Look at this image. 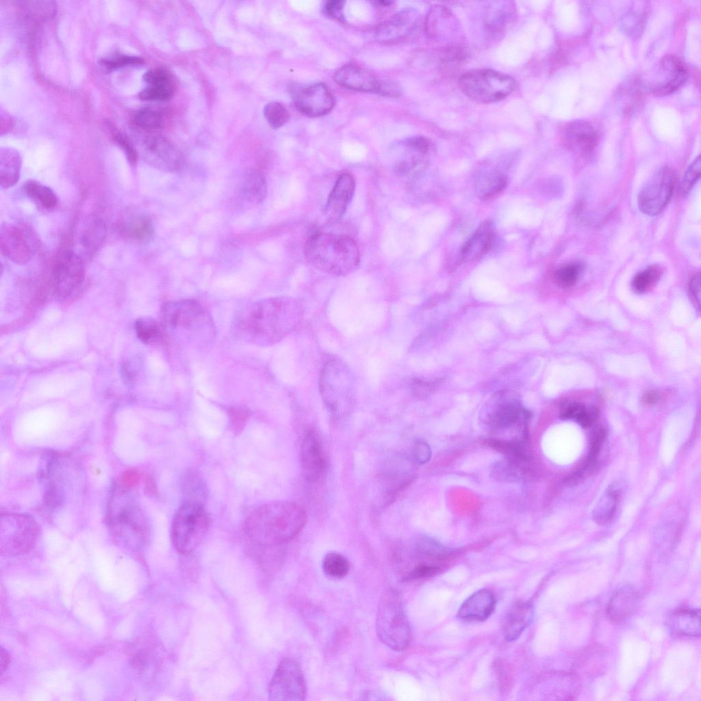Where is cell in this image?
Masks as SVG:
<instances>
[{"mask_svg":"<svg viewBox=\"0 0 701 701\" xmlns=\"http://www.w3.org/2000/svg\"><path fill=\"white\" fill-rule=\"evenodd\" d=\"M304 255L312 267L334 277L349 275L360 262L356 242L346 235L334 233L311 235L305 243Z\"/></svg>","mask_w":701,"mask_h":701,"instance_id":"3","label":"cell"},{"mask_svg":"<svg viewBox=\"0 0 701 701\" xmlns=\"http://www.w3.org/2000/svg\"><path fill=\"white\" fill-rule=\"evenodd\" d=\"M647 88L654 95L665 96L682 87L687 79V71L674 55L663 57L657 65Z\"/></svg>","mask_w":701,"mask_h":701,"instance_id":"18","label":"cell"},{"mask_svg":"<svg viewBox=\"0 0 701 701\" xmlns=\"http://www.w3.org/2000/svg\"><path fill=\"white\" fill-rule=\"evenodd\" d=\"M663 272V268L658 264L649 266L635 275L632 281L633 289L638 293L646 292L656 285Z\"/></svg>","mask_w":701,"mask_h":701,"instance_id":"42","label":"cell"},{"mask_svg":"<svg viewBox=\"0 0 701 701\" xmlns=\"http://www.w3.org/2000/svg\"><path fill=\"white\" fill-rule=\"evenodd\" d=\"M241 191L248 202L253 204L263 202L267 195V183L264 174L259 170H247L242 179Z\"/></svg>","mask_w":701,"mask_h":701,"instance_id":"35","label":"cell"},{"mask_svg":"<svg viewBox=\"0 0 701 701\" xmlns=\"http://www.w3.org/2000/svg\"><path fill=\"white\" fill-rule=\"evenodd\" d=\"M143 79L151 86L173 85L169 72L162 68H154L147 71L144 74Z\"/></svg>","mask_w":701,"mask_h":701,"instance_id":"52","label":"cell"},{"mask_svg":"<svg viewBox=\"0 0 701 701\" xmlns=\"http://www.w3.org/2000/svg\"><path fill=\"white\" fill-rule=\"evenodd\" d=\"M334 79L340 86L359 92L377 93L380 84V81L372 73L354 64L340 68Z\"/></svg>","mask_w":701,"mask_h":701,"instance_id":"24","label":"cell"},{"mask_svg":"<svg viewBox=\"0 0 701 701\" xmlns=\"http://www.w3.org/2000/svg\"><path fill=\"white\" fill-rule=\"evenodd\" d=\"M377 93L387 97H397L400 93L399 86L390 81H380Z\"/></svg>","mask_w":701,"mask_h":701,"instance_id":"58","label":"cell"},{"mask_svg":"<svg viewBox=\"0 0 701 701\" xmlns=\"http://www.w3.org/2000/svg\"><path fill=\"white\" fill-rule=\"evenodd\" d=\"M533 618V608L528 602H514L508 611L504 622V632L507 640L518 639L522 632L531 624Z\"/></svg>","mask_w":701,"mask_h":701,"instance_id":"28","label":"cell"},{"mask_svg":"<svg viewBox=\"0 0 701 701\" xmlns=\"http://www.w3.org/2000/svg\"><path fill=\"white\" fill-rule=\"evenodd\" d=\"M701 160L698 155L689 165L681 182V191L683 194H688L693 188L700 176Z\"/></svg>","mask_w":701,"mask_h":701,"instance_id":"50","label":"cell"},{"mask_svg":"<svg viewBox=\"0 0 701 701\" xmlns=\"http://www.w3.org/2000/svg\"><path fill=\"white\" fill-rule=\"evenodd\" d=\"M107 524L116 538L126 541H144L149 531L146 519L127 489L116 487L109 500Z\"/></svg>","mask_w":701,"mask_h":701,"instance_id":"4","label":"cell"},{"mask_svg":"<svg viewBox=\"0 0 701 701\" xmlns=\"http://www.w3.org/2000/svg\"><path fill=\"white\" fill-rule=\"evenodd\" d=\"M231 429L239 433L244 429L249 416L248 409L244 406L235 405L228 409Z\"/></svg>","mask_w":701,"mask_h":701,"instance_id":"51","label":"cell"},{"mask_svg":"<svg viewBox=\"0 0 701 701\" xmlns=\"http://www.w3.org/2000/svg\"><path fill=\"white\" fill-rule=\"evenodd\" d=\"M306 683L298 663L285 658L278 665L268 687L269 699L277 701H303Z\"/></svg>","mask_w":701,"mask_h":701,"instance_id":"10","label":"cell"},{"mask_svg":"<svg viewBox=\"0 0 701 701\" xmlns=\"http://www.w3.org/2000/svg\"><path fill=\"white\" fill-rule=\"evenodd\" d=\"M209 526V517L203 505L184 501L174 515L171 540L177 552L186 555L203 541Z\"/></svg>","mask_w":701,"mask_h":701,"instance_id":"8","label":"cell"},{"mask_svg":"<svg viewBox=\"0 0 701 701\" xmlns=\"http://www.w3.org/2000/svg\"><path fill=\"white\" fill-rule=\"evenodd\" d=\"M101 65L107 69L117 68L129 64H140L144 62L140 57L119 55L109 58H103L100 61Z\"/></svg>","mask_w":701,"mask_h":701,"instance_id":"53","label":"cell"},{"mask_svg":"<svg viewBox=\"0 0 701 701\" xmlns=\"http://www.w3.org/2000/svg\"><path fill=\"white\" fill-rule=\"evenodd\" d=\"M174 86H151L139 93V98L144 101H166L174 93Z\"/></svg>","mask_w":701,"mask_h":701,"instance_id":"49","label":"cell"},{"mask_svg":"<svg viewBox=\"0 0 701 701\" xmlns=\"http://www.w3.org/2000/svg\"><path fill=\"white\" fill-rule=\"evenodd\" d=\"M106 233V225L103 220L98 216L89 215L78 226L73 250L84 259L90 258L101 247Z\"/></svg>","mask_w":701,"mask_h":701,"instance_id":"20","label":"cell"},{"mask_svg":"<svg viewBox=\"0 0 701 701\" xmlns=\"http://www.w3.org/2000/svg\"><path fill=\"white\" fill-rule=\"evenodd\" d=\"M355 181L349 173L341 174L331 190L325 205V214L329 221L336 222L344 215L354 196Z\"/></svg>","mask_w":701,"mask_h":701,"instance_id":"23","label":"cell"},{"mask_svg":"<svg viewBox=\"0 0 701 701\" xmlns=\"http://www.w3.org/2000/svg\"><path fill=\"white\" fill-rule=\"evenodd\" d=\"M319 390L331 413L338 416L347 413L356 397L355 378L350 368L338 359L329 360L320 372Z\"/></svg>","mask_w":701,"mask_h":701,"instance_id":"6","label":"cell"},{"mask_svg":"<svg viewBox=\"0 0 701 701\" xmlns=\"http://www.w3.org/2000/svg\"><path fill=\"white\" fill-rule=\"evenodd\" d=\"M597 416L598 410L596 408H587L585 406L575 420L582 427L587 428L593 424Z\"/></svg>","mask_w":701,"mask_h":701,"instance_id":"57","label":"cell"},{"mask_svg":"<svg viewBox=\"0 0 701 701\" xmlns=\"http://www.w3.org/2000/svg\"><path fill=\"white\" fill-rule=\"evenodd\" d=\"M322 570L330 578H342L349 572L350 563L342 554L336 552L327 553L322 560Z\"/></svg>","mask_w":701,"mask_h":701,"instance_id":"40","label":"cell"},{"mask_svg":"<svg viewBox=\"0 0 701 701\" xmlns=\"http://www.w3.org/2000/svg\"><path fill=\"white\" fill-rule=\"evenodd\" d=\"M496 604L494 594L481 589L469 596L458 611V617L466 621H483L493 612Z\"/></svg>","mask_w":701,"mask_h":701,"instance_id":"26","label":"cell"},{"mask_svg":"<svg viewBox=\"0 0 701 701\" xmlns=\"http://www.w3.org/2000/svg\"><path fill=\"white\" fill-rule=\"evenodd\" d=\"M642 86L643 84L637 79H630L622 87L621 99L624 110L630 112L641 103Z\"/></svg>","mask_w":701,"mask_h":701,"instance_id":"43","label":"cell"},{"mask_svg":"<svg viewBox=\"0 0 701 701\" xmlns=\"http://www.w3.org/2000/svg\"><path fill=\"white\" fill-rule=\"evenodd\" d=\"M506 185L505 175L498 170L490 169L479 173L475 188L481 199H487L500 193Z\"/></svg>","mask_w":701,"mask_h":701,"instance_id":"36","label":"cell"},{"mask_svg":"<svg viewBox=\"0 0 701 701\" xmlns=\"http://www.w3.org/2000/svg\"><path fill=\"white\" fill-rule=\"evenodd\" d=\"M413 458L418 463H425L431 458V450L429 445L422 442H417L413 448Z\"/></svg>","mask_w":701,"mask_h":701,"instance_id":"56","label":"cell"},{"mask_svg":"<svg viewBox=\"0 0 701 701\" xmlns=\"http://www.w3.org/2000/svg\"><path fill=\"white\" fill-rule=\"evenodd\" d=\"M675 181V173L671 168L663 166L658 169L638 193L639 210L651 216L661 213L673 195Z\"/></svg>","mask_w":701,"mask_h":701,"instance_id":"9","label":"cell"},{"mask_svg":"<svg viewBox=\"0 0 701 701\" xmlns=\"http://www.w3.org/2000/svg\"><path fill=\"white\" fill-rule=\"evenodd\" d=\"M658 394L654 392H648L643 397V400L646 404L653 405L658 400Z\"/></svg>","mask_w":701,"mask_h":701,"instance_id":"62","label":"cell"},{"mask_svg":"<svg viewBox=\"0 0 701 701\" xmlns=\"http://www.w3.org/2000/svg\"><path fill=\"white\" fill-rule=\"evenodd\" d=\"M689 293L694 305L700 307V275L696 274L691 279L689 283Z\"/></svg>","mask_w":701,"mask_h":701,"instance_id":"59","label":"cell"},{"mask_svg":"<svg viewBox=\"0 0 701 701\" xmlns=\"http://www.w3.org/2000/svg\"><path fill=\"white\" fill-rule=\"evenodd\" d=\"M621 27L626 34L637 37L641 34L644 25V14L635 10L626 13L620 21Z\"/></svg>","mask_w":701,"mask_h":701,"instance_id":"47","label":"cell"},{"mask_svg":"<svg viewBox=\"0 0 701 701\" xmlns=\"http://www.w3.org/2000/svg\"><path fill=\"white\" fill-rule=\"evenodd\" d=\"M10 660V657L9 653L6 650L1 647L0 650V669L1 673L7 669Z\"/></svg>","mask_w":701,"mask_h":701,"instance_id":"61","label":"cell"},{"mask_svg":"<svg viewBox=\"0 0 701 701\" xmlns=\"http://www.w3.org/2000/svg\"><path fill=\"white\" fill-rule=\"evenodd\" d=\"M606 437L607 431L604 428L600 427L595 430L591 435L586 464L580 470L571 476L573 481H576L583 477L586 472L590 470L594 466Z\"/></svg>","mask_w":701,"mask_h":701,"instance_id":"41","label":"cell"},{"mask_svg":"<svg viewBox=\"0 0 701 701\" xmlns=\"http://www.w3.org/2000/svg\"><path fill=\"white\" fill-rule=\"evenodd\" d=\"M118 229L123 238L138 243L149 242L154 234L151 219L140 214L129 215L122 219L119 222Z\"/></svg>","mask_w":701,"mask_h":701,"instance_id":"29","label":"cell"},{"mask_svg":"<svg viewBox=\"0 0 701 701\" xmlns=\"http://www.w3.org/2000/svg\"><path fill=\"white\" fill-rule=\"evenodd\" d=\"M1 531L4 532V548L11 554H21L31 549L38 534V526L30 517L20 514L1 516Z\"/></svg>","mask_w":701,"mask_h":701,"instance_id":"14","label":"cell"},{"mask_svg":"<svg viewBox=\"0 0 701 701\" xmlns=\"http://www.w3.org/2000/svg\"><path fill=\"white\" fill-rule=\"evenodd\" d=\"M303 314V303L292 297L270 298L245 304L233 318V334L253 344L273 345L297 327Z\"/></svg>","mask_w":701,"mask_h":701,"instance_id":"1","label":"cell"},{"mask_svg":"<svg viewBox=\"0 0 701 701\" xmlns=\"http://www.w3.org/2000/svg\"><path fill=\"white\" fill-rule=\"evenodd\" d=\"M377 633L379 639L395 651L406 649L411 640V630L399 591L394 588L385 591L379 602Z\"/></svg>","mask_w":701,"mask_h":701,"instance_id":"5","label":"cell"},{"mask_svg":"<svg viewBox=\"0 0 701 701\" xmlns=\"http://www.w3.org/2000/svg\"><path fill=\"white\" fill-rule=\"evenodd\" d=\"M163 327L196 330L209 323V317L200 303L192 300L165 303L161 310Z\"/></svg>","mask_w":701,"mask_h":701,"instance_id":"17","label":"cell"},{"mask_svg":"<svg viewBox=\"0 0 701 701\" xmlns=\"http://www.w3.org/2000/svg\"><path fill=\"white\" fill-rule=\"evenodd\" d=\"M304 476L309 482L317 483L324 479L328 468L327 457L322 440L313 429L305 431L301 448Z\"/></svg>","mask_w":701,"mask_h":701,"instance_id":"19","label":"cell"},{"mask_svg":"<svg viewBox=\"0 0 701 701\" xmlns=\"http://www.w3.org/2000/svg\"><path fill=\"white\" fill-rule=\"evenodd\" d=\"M114 138L118 146L124 151L128 162L131 165H136L139 155L134 144L131 143L127 138L119 133H115Z\"/></svg>","mask_w":701,"mask_h":701,"instance_id":"54","label":"cell"},{"mask_svg":"<svg viewBox=\"0 0 701 701\" xmlns=\"http://www.w3.org/2000/svg\"><path fill=\"white\" fill-rule=\"evenodd\" d=\"M431 151L430 141L423 136L400 140L392 149V169L400 177L413 175L425 165Z\"/></svg>","mask_w":701,"mask_h":701,"instance_id":"13","label":"cell"},{"mask_svg":"<svg viewBox=\"0 0 701 701\" xmlns=\"http://www.w3.org/2000/svg\"><path fill=\"white\" fill-rule=\"evenodd\" d=\"M584 407L585 405L582 404L572 403L565 407L561 411V418L565 420H576Z\"/></svg>","mask_w":701,"mask_h":701,"instance_id":"60","label":"cell"},{"mask_svg":"<svg viewBox=\"0 0 701 701\" xmlns=\"http://www.w3.org/2000/svg\"><path fill=\"white\" fill-rule=\"evenodd\" d=\"M85 272L84 259L73 249L61 251L54 261L51 271L55 294L63 298L73 294L82 284Z\"/></svg>","mask_w":701,"mask_h":701,"instance_id":"12","label":"cell"},{"mask_svg":"<svg viewBox=\"0 0 701 701\" xmlns=\"http://www.w3.org/2000/svg\"><path fill=\"white\" fill-rule=\"evenodd\" d=\"M668 626L673 633L687 637L700 635V611L699 609H680L668 618Z\"/></svg>","mask_w":701,"mask_h":701,"instance_id":"30","label":"cell"},{"mask_svg":"<svg viewBox=\"0 0 701 701\" xmlns=\"http://www.w3.org/2000/svg\"><path fill=\"white\" fill-rule=\"evenodd\" d=\"M21 160L17 151L5 148L0 151V186L8 189L16 185L21 175Z\"/></svg>","mask_w":701,"mask_h":701,"instance_id":"34","label":"cell"},{"mask_svg":"<svg viewBox=\"0 0 701 701\" xmlns=\"http://www.w3.org/2000/svg\"><path fill=\"white\" fill-rule=\"evenodd\" d=\"M561 136L570 149L583 156L593 152L599 140L594 127L584 120H575L566 123L562 129Z\"/></svg>","mask_w":701,"mask_h":701,"instance_id":"22","label":"cell"},{"mask_svg":"<svg viewBox=\"0 0 701 701\" xmlns=\"http://www.w3.org/2000/svg\"><path fill=\"white\" fill-rule=\"evenodd\" d=\"M181 486L184 501L203 505L207 496V487L204 479L198 472L194 470L186 472L181 478Z\"/></svg>","mask_w":701,"mask_h":701,"instance_id":"37","label":"cell"},{"mask_svg":"<svg viewBox=\"0 0 701 701\" xmlns=\"http://www.w3.org/2000/svg\"><path fill=\"white\" fill-rule=\"evenodd\" d=\"M138 155L149 166L165 173H177L182 168V158L165 138L150 133L136 136Z\"/></svg>","mask_w":701,"mask_h":701,"instance_id":"11","label":"cell"},{"mask_svg":"<svg viewBox=\"0 0 701 701\" xmlns=\"http://www.w3.org/2000/svg\"><path fill=\"white\" fill-rule=\"evenodd\" d=\"M307 515L300 504L288 500L264 503L253 509L244 523L248 538L262 546L283 544L304 528Z\"/></svg>","mask_w":701,"mask_h":701,"instance_id":"2","label":"cell"},{"mask_svg":"<svg viewBox=\"0 0 701 701\" xmlns=\"http://www.w3.org/2000/svg\"><path fill=\"white\" fill-rule=\"evenodd\" d=\"M639 592L634 587L624 586L611 596L607 606V615L614 622H620L630 617L640 602Z\"/></svg>","mask_w":701,"mask_h":701,"instance_id":"27","label":"cell"},{"mask_svg":"<svg viewBox=\"0 0 701 701\" xmlns=\"http://www.w3.org/2000/svg\"><path fill=\"white\" fill-rule=\"evenodd\" d=\"M494 228L490 221L483 222L463 244L460 260L471 263L481 259L491 248L494 239Z\"/></svg>","mask_w":701,"mask_h":701,"instance_id":"25","label":"cell"},{"mask_svg":"<svg viewBox=\"0 0 701 701\" xmlns=\"http://www.w3.org/2000/svg\"><path fill=\"white\" fill-rule=\"evenodd\" d=\"M23 190L30 199L44 209L52 210L58 205V197L54 191L37 181H27Z\"/></svg>","mask_w":701,"mask_h":701,"instance_id":"38","label":"cell"},{"mask_svg":"<svg viewBox=\"0 0 701 701\" xmlns=\"http://www.w3.org/2000/svg\"><path fill=\"white\" fill-rule=\"evenodd\" d=\"M514 8L510 2H498L489 7L485 16V27L489 34L500 36L513 21Z\"/></svg>","mask_w":701,"mask_h":701,"instance_id":"33","label":"cell"},{"mask_svg":"<svg viewBox=\"0 0 701 701\" xmlns=\"http://www.w3.org/2000/svg\"><path fill=\"white\" fill-rule=\"evenodd\" d=\"M458 84L468 98L481 103L500 101L517 88V82L512 77L488 68L473 69L464 73L459 77Z\"/></svg>","mask_w":701,"mask_h":701,"instance_id":"7","label":"cell"},{"mask_svg":"<svg viewBox=\"0 0 701 701\" xmlns=\"http://www.w3.org/2000/svg\"><path fill=\"white\" fill-rule=\"evenodd\" d=\"M290 92L298 110L310 117L327 114L335 103L332 93L323 83L292 84Z\"/></svg>","mask_w":701,"mask_h":701,"instance_id":"16","label":"cell"},{"mask_svg":"<svg viewBox=\"0 0 701 701\" xmlns=\"http://www.w3.org/2000/svg\"><path fill=\"white\" fill-rule=\"evenodd\" d=\"M1 251L10 261L18 264L28 263L36 251L34 236L21 225L4 223L0 230Z\"/></svg>","mask_w":701,"mask_h":701,"instance_id":"15","label":"cell"},{"mask_svg":"<svg viewBox=\"0 0 701 701\" xmlns=\"http://www.w3.org/2000/svg\"><path fill=\"white\" fill-rule=\"evenodd\" d=\"M344 1H328L323 5V12L328 17L337 21L344 22Z\"/></svg>","mask_w":701,"mask_h":701,"instance_id":"55","label":"cell"},{"mask_svg":"<svg viewBox=\"0 0 701 701\" xmlns=\"http://www.w3.org/2000/svg\"><path fill=\"white\" fill-rule=\"evenodd\" d=\"M138 337L144 344H153L164 340L163 325L152 318H138L135 323Z\"/></svg>","mask_w":701,"mask_h":701,"instance_id":"39","label":"cell"},{"mask_svg":"<svg viewBox=\"0 0 701 701\" xmlns=\"http://www.w3.org/2000/svg\"><path fill=\"white\" fill-rule=\"evenodd\" d=\"M621 492L622 487L617 481L607 487L593 510L592 517L596 524L605 525L613 519Z\"/></svg>","mask_w":701,"mask_h":701,"instance_id":"32","label":"cell"},{"mask_svg":"<svg viewBox=\"0 0 701 701\" xmlns=\"http://www.w3.org/2000/svg\"><path fill=\"white\" fill-rule=\"evenodd\" d=\"M491 407L489 421L493 427L506 429L518 422L525 415L520 405L514 400L499 399Z\"/></svg>","mask_w":701,"mask_h":701,"instance_id":"31","label":"cell"},{"mask_svg":"<svg viewBox=\"0 0 701 701\" xmlns=\"http://www.w3.org/2000/svg\"><path fill=\"white\" fill-rule=\"evenodd\" d=\"M264 115L273 129L282 127L290 118V114L285 107L277 101H271L264 106Z\"/></svg>","mask_w":701,"mask_h":701,"instance_id":"46","label":"cell"},{"mask_svg":"<svg viewBox=\"0 0 701 701\" xmlns=\"http://www.w3.org/2000/svg\"><path fill=\"white\" fill-rule=\"evenodd\" d=\"M583 269V265L577 262L565 264L556 270L554 277L557 283L563 288L573 286Z\"/></svg>","mask_w":701,"mask_h":701,"instance_id":"44","label":"cell"},{"mask_svg":"<svg viewBox=\"0 0 701 701\" xmlns=\"http://www.w3.org/2000/svg\"><path fill=\"white\" fill-rule=\"evenodd\" d=\"M134 122L143 129H157L164 125V119L157 112L150 109H142L134 116Z\"/></svg>","mask_w":701,"mask_h":701,"instance_id":"48","label":"cell"},{"mask_svg":"<svg viewBox=\"0 0 701 701\" xmlns=\"http://www.w3.org/2000/svg\"><path fill=\"white\" fill-rule=\"evenodd\" d=\"M420 16L413 9H405L381 23L376 38L381 42H395L407 38L419 27Z\"/></svg>","mask_w":701,"mask_h":701,"instance_id":"21","label":"cell"},{"mask_svg":"<svg viewBox=\"0 0 701 701\" xmlns=\"http://www.w3.org/2000/svg\"><path fill=\"white\" fill-rule=\"evenodd\" d=\"M413 551L416 555L423 557H442L448 555L449 552L442 544L428 537H420L413 545Z\"/></svg>","mask_w":701,"mask_h":701,"instance_id":"45","label":"cell"}]
</instances>
